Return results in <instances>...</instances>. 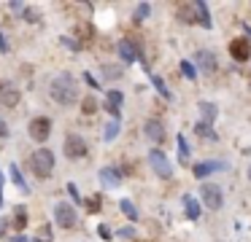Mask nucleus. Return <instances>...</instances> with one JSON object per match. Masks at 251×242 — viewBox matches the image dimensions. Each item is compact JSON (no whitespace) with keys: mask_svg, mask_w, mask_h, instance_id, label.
Masks as SVG:
<instances>
[{"mask_svg":"<svg viewBox=\"0 0 251 242\" xmlns=\"http://www.w3.org/2000/svg\"><path fill=\"white\" fill-rule=\"evenodd\" d=\"M51 100L57 105H76L78 100V81L73 78L71 73H60L54 81H51V89H49Z\"/></svg>","mask_w":251,"mask_h":242,"instance_id":"nucleus-1","label":"nucleus"},{"mask_svg":"<svg viewBox=\"0 0 251 242\" xmlns=\"http://www.w3.org/2000/svg\"><path fill=\"white\" fill-rule=\"evenodd\" d=\"M30 170H33L35 177L46 180V177L51 175V170H54V154H51L49 148H38L30 156Z\"/></svg>","mask_w":251,"mask_h":242,"instance_id":"nucleus-2","label":"nucleus"},{"mask_svg":"<svg viewBox=\"0 0 251 242\" xmlns=\"http://www.w3.org/2000/svg\"><path fill=\"white\" fill-rule=\"evenodd\" d=\"M200 197H202V204H205L208 210H219L224 204V194L216 183H205V186L200 188Z\"/></svg>","mask_w":251,"mask_h":242,"instance_id":"nucleus-3","label":"nucleus"},{"mask_svg":"<svg viewBox=\"0 0 251 242\" xmlns=\"http://www.w3.org/2000/svg\"><path fill=\"white\" fill-rule=\"evenodd\" d=\"M27 132H30V137H33L35 143H46V140H49V134H51V121L46 116H38V118H33V121H30Z\"/></svg>","mask_w":251,"mask_h":242,"instance_id":"nucleus-4","label":"nucleus"},{"mask_svg":"<svg viewBox=\"0 0 251 242\" xmlns=\"http://www.w3.org/2000/svg\"><path fill=\"white\" fill-rule=\"evenodd\" d=\"M54 220H57V226H62V229H73V226H76V220H78L73 204H68V202L57 204V207H54Z\"/></svg>","mask_w":251,"mask_h":242,"instance_id":"nucleus-5","label":"nucleus"},{"mask_svg":"<svg viewBox=\"0 0 251 242\" xmlns=\"http://www.w3.org/2000/svg\"><path fill=\"white\" fill-rule=\"evenodd\" d=\"M65 156L68 159H81V156H87V140L81 134L71 132L65 137Z\"/></svg>","mask_w":251,"mask_h":242,"instance_id":"nucleus-6","label":"nucleus"},{"mask_svg":"<svg viewBox=\"0 0 251 242\" xmlns=\"http://www.w3.org/2000/svg\"><path fill=\"white\" fill-rule=\"evenodd\" d=\"M19 100H22V91H19L11 81H0V105H6L14 110V108L19 105Z\"/></svg>","mask_w":251,"mask_h":242,"instance_id":"nucleus-7","label":"nucleus"},{"mask_svg":"<svg viewBox=\"0 0 251 242\" xmlns=\"http://www.w3.org/2000/svg\"><path fill=\"white\" fill-rule=\"evenodd\" d=\"M149 164H151V170L157 172L159 177H173V167H170V159L162 154V151H151V154H149Z\"/></svg>","mask_w":251,"mask_h":242,"instance_id":"nucleus-8","label":"nucleus"},{"mask_svg":"<svg viewBox=\"0 0 251 242\" xmlns=\"http://www.w3.org/2000/svg\"><path fill=\"white\" fill-rule=\"evenodd\" d=\"M116 51H119L122 62H135V57H141V59H143L141 46H138V43L132 41V38H122L119 46H116Z\"/></svg>","mask_w":251,"mask_h":242,"instance_id":"nucleus-9","label":"nucleus"},{"mask_svg":"<svg viewBox=\"0 0 251 242\" xmlns=\"http://www.w3.org/2000/svg\"><path fill=\"white\" fill-rule=\"evenodd\" d=\"M229 54H232L235 62H246L251 57V41L249 38H235V41H229Z\"/></svg>","mask_w":251,"mask_h":242,"instance_id":"nucleus-10","label":"nucleus"},{"mask_svg":"<svg viewBox=\"0 0 251 242\" xmlns=\"http://www.w3.org/2000/svg\"><path fill=\"white\" fill-rule=\"evenodd\" d=\"M143 134H146L151 143H162L165 140V124L159 121V118H149V121L143 124Z\"/></svg>","mask_w":251,"mask_h":242,"instance_id":"nucleus-11","label":"nucleus"},{"mask_svg":"<svg viewBox=\"0 0 251 242\" xmlns=\"http://www.w3.org/2000/svg\"><path fill=\"white\" fill-rule=\"evenodd\" d=\"M105 100H108V102H105V110L114 116V121H119V116H122V108L119 105L125 102V94H122L119 89H111L108 94H105Z\"/></svg>","mask_w":251,"mask_h":242,"instance_id":"nucleus-12","label":"nucleus"},{"mask_svg":"<svg viewBox=\"0 0 251 242\" xmlns=\"http://www.w3.org/2000/svg\"><path fill=\"white\" fill-rule=\"evenodd\" d=\"M195 59H197V65H200V70L202 73H216V54L213 51H205V48H200V51L195 54Z\"/></svg>","mask_w":251,"mask_h":242,"instance_id":"nucleus-13","label":"nucleus"},{"mask_svg":"<svg viewBox=\"0 0 251 242\" xmlns=\"http://www.w3.org/2000/svg\"><path fill=\"white\" fill-rule=\"evenodd\" d=\"M176 14H178V22H184V24H195L197 22V5L195 3H178L176 5Z\"/></svg>","mask_w":251,"mask_h":242,"instance_id":"nucleus-14","label":"nucleus"},{"mask_svg":"<svg viewBox=\"0 0 251 242\" xmlns=\"http://www.w3.org/2000/svg\"><path fill=\"white\" fill-rule=\"evenodd\" d=\"M222 161H197L195 167H192V172H195V177H208L211 172H216V170H222Z\"/></svg>","mask_w":251,"mask_h":242,"instance_id":"nucleus-15","label":"nucleus"},{"mask_svg":"<svg viewBox=\"0 0 251 242\" xmlns=\"http://www.w3.org/2000/svg\"><path fill=\"white\" fill-rule=\"evenodd\" d=\"M184 210H186V218H189V220L200 218V202H197L192 194H186V197H184Z\"/></svg>","mask_w":251,"mask_h":242,"instance_id":"nucleus-16","label":"nucleus"},{"mask_svg":"<svg viewBox=\"0 0 251 242\" xmlns=\"http://www.w3.org/2000/svg\"><path fill=\"white\" fill-rule=\"evenodd\" d=\"M197 24H202L205 30H211V11H208V3H202V0H197Z\"/></svg>","mask_w":251,"mask_h":242,"instance_id":"nucleus-17","label":"nucleus"},{"mask_svg":"<svg viewBox=\"0 0 251 242\" xmlns=\"http://www.w3.org/2000/svg\"><path fill=\"white\" fill-rule=\"evenodd\" d=\"M200 116H202V121H205V124H213V121H216V116H219V108L213 105V102H200Z\"/></svg>","mask_w":251,"mask_h":242,"instance_id":"nucleus-18","label":"nucleus"},{"mask_svg":"<svg viewBox=\"0 0 251 242\" xmlns=\"http://www.w3.org/2000/svg\"><path fill=\"white\" fill-rule=\"evenodd\" d=\"M11 220H14V229L22 231L25 226H27V210H25L22 204H17V207H14V218Z\"/></svg>","mask_w":251,"mask_h":242,"instance_id":"nucleus-19","label":"nucleus"},{"mask_svg":"<svg viewBox=\"0 0 251 242\" xmlns=\"http://www.w3.org/2000/svg\"><path fill=\"white\" fill-rule=\"evenodd\" d=\"M100 180L108 183V186H116V183H119V170H116V167H103V170H100Z\"/></svg>","mask_w":251,"mask_h":242,"instance_id":"nucleus-20","label":"nucleus"},{"mask_svg":"<svg viewBox=\"0 0 251 242\" xmlns=\"http://www.w3.org/2000/svg\"><path fill=\"white\" fill-rule=\"evenodd\" d=\"M195 129H197V134H200V137H208V140H219V134L213 132V129H211V124H205V121H197V124H195Z\"/></svg>","mask_w":251,"mask_h":242,"instance_id":"nucleus-21","label":"nucleus"},{"mask_svg":"<svg viewBox=\"0 0 251 242\" xmlns=\"http://www.w3.org/2000/svg\"><path fill=\"white\" fill-rule=\"evenodd\" d=\"M119 210H122V213H125L130 220H138V210H135V204H132L130 199H122V202H119Z\"/></svg>","mask_w":251,"mask_h":242,"instance_id":"nucleus-22","label":"nucleus"},{"mask_svg":"<svg viewBox=\"0 0 251 242\" xmlns=\"http://www.w3.org/2000/svg\"><path fill=\"white\" fill-rule=\"evenodd\" d=\"M8 170H11V172H8V175H11V180L17 183V186L22 188V191H27V180H25V177H22V172H19V167H17V164H11V167H8Z\"/></svg>","mask_w":251,"mask_h":242,"instance_id":"nucleus-23","label":"nucleus"},{"mask_svg":"<svg viewBox=\"0 0 251 242\" xmlns=\"http://www.w3.org/2000/svg\"><path fill=\"white\" fill-rule=\"evenodd\" d=\"M151 84H154V89H157L159 94L165 97V100H173V94H170V89H168V86H165V81L159 78V75H151Z\"/></svg>","mask_w":251,"mask_h":242,"instance_id":"nucleus-24","label":"nucleus"},{"mask_svg":"<svg viewBox=\"0 0 251 242\" xmlns=\"http://www.w3.org/2000/svg\"><path fill=\"white\" fill-rule=\"evenodd\" d=\"M76 35H78V38H84V41H92V35H95L92 24H87V22H81V24H76Z\"/></svg>","mask_w":251,"mask_h":242,"instance_id":"nucleus-25","label":"nucleus"},{"mask_svg":"<svg viewBox=\"0 0 251 242\" xmlns=\"http://www.w3.org/2000/svg\"><path fill=\"white\" fill-rule=\"evenodd\" d=\"M149 14H151V5H149V3H138V5H135V14H132V19H135V22H143Z\"/></svg>","mask_w":251,"mask_h":242,"instance_id":"nucleus-26","label":"nucleus"},{"mask_svg":"<svg viewBox=\"0 0 251 242\" xmlns=\"http://www.w3.org/2000/svg\"><path fill=\"white\" fill-rule=\"evenodd\" d=\"M81 110L87 113V116H92V113L98 110V100H95V97H84V100H81Z\"/></svg>","mask_w":251,"mask_h":242,"instance_id":"nucleus-27","label":"nucleus"},{"mask_svg":"<svg viewBox=\"0 0 251 242\" xmlns=\"http://www.w3.org/2000/svg\"><path fill=\"white\" fill-rule=\"evenodd\" d=\"M181 73H184L189 81H195V78H197V70H195V65H192L189 59H184V62H181Z\"/></svg>","mask_w":251,"mask_h":242,"instance_id":"nucleus-28","label":"nucleus"},{"mask_svg":"<svg viewBox=\"0 0 251 242\" xmlns=\"http://www.w3.org/2000/svg\"><path fill=\"white\" fill-rule=\"evenodd\" d=\"M119 134V121H108L105 124V140H114Z\"/></svg>","mask_w":251,"mask_h":242,"instance_id":"nucleus-29","label":"nucleus"},{"mask_svg":"<svg viewBox=\"0 0 251 242\" xmlns=\"http://www.w3.org/2000/svg\"><path fill=\"white\" fill-rule=\"evenodd\" d=\"M178 154H181V161H186V156H189V143H186L184 134H178Z\"/></svg>","mask_w":251,"mask_h":242,"instance_id":"nucleus-30","label":"nucleus"},{"mask_svg":"<svg viewBox=\"0 0 251 242\" xmlns=\"http://www.w3.org/2000/svg\"><path fill=\"white\" fill-rule=\"evenodd\" d=\"M100 207H103V202H100V197H92V199H87V210H89V213H100Z\"/></svg>","mask_w":251,"mask_h":242,"instance_id":"nucleus-31","label":"nucleus"},{"mask_svg":"<svg viewBox=\"0 0 251 242\" xmlns=\"http://www.w3.org/2000/svg\"><path fill=\"white\" fill-rule=\"evenodd\" d=\"M103 75H108V78H116V75H122V67H111V65H105V67H103Z\"/></svg>","mask_w":251,"mask_h":242,"instance_id":"nucleus-32","label":"nucleus"},{"mask_svg":"<svg viewBox=\"0 0 251 242\" xmlns=\"http://www.w3.org/2000/svg\"><path fill=\"white\" fill-rule=\"evenodd\" d=\"M62 46H68V48H73V51H78V48H81L84 43H76L73 38H62Z\"/></svg>","mask_w":251,"mask_h":242,"instance_id":"nucleus-33","label":"nucleus"},{"mask_svg":"<svg viewBox=\"0 0 251 242\" xmlns=\"http://www.w3.org/2000/svg\"><path fill=\"white\" fill-rule=\"evenodd\" d=\"M98 234L103 237V240H111V229H108L105 223H100V226H98Z\"/></svg>","mask_w":251,"mask_h":242,"instance_id":"nucleus-34","label":"nucleus"},{"mask_svg":"<svg viewBox=\"0 0 251 242\" xmlns=\"http://www.w3.org/2000/svg\"><path fill=\"white\" fill-rule=\"evenodd\" d=\"M68 191H71V197L76 199V202H81V194H78V188H76V183H68Z\"/></svg>","mask_w":251,"mask_h":242,"instance_id":"nucleus-35","label":"nucleus"},{"mask_svg":"<svg viewBox=\"0 0 251 242\" xmlns=\"http://www.w3.org/2000/svg\"><path fill=\"white\" fill-rule=\"evenodd\" d=\"M122 237H125V240H132V237H135V229H132V226H127V229H122L119 231Z\"/></svg>","mask_w":251,"mask_h":242,"instance_id":"nucleus-36","label":"nucleus"},{"mask_svg":"<svg viewBox=\"0 0 251 242\" xmlns=\"http://www.w3.org/2000/svg\"><path fill=\"white\" fill-rule=\"evenodd\" d=\"M84 81H87V84L92 86V89H98V86H100L98 81H95V75H92V73H84Z\"/></svg>","mask_w":251,"mask_h":242,"instance_id":"nucleus-37","label":"nucleus"},{"mask_svg":"<svg viewBox=\"0 0 251 242\" xmlns=\"http://www.w3.org/2000/svg\"><path fill=\"white\" fill-rule=\"evenodd\" d=\"M8 8H11V11H17V14H25V11H27V8H25V3H11Z\"/></svg>","mask_w":251,"mask_h":242,"instance_id":"nucleus-38","label":"nucleus"},{"mask_svg":"<svg viewBox=\"0 0 251 242\" xmlns=\"http://www.w3.org/2000/svg\"><path fill=\"white\" fill-rule=\"evenodd\" d=\"M25 22H30V24H33V22H38V14H33V11H25Z\"/></svg>","mask_w":251,"mask_h":242,"instance_id":"nucleus-39","label":"nucleus"},{"mask_svg":"<svg viewBox=\"0 0 251 242\" xmlns=\"http://www.w3.org/2000/svg\"><path fill=\"white\" fill-rule=\"evenodd\" d=\"M0 51H8V41H6V35L0 32Z\"/></svg>","mask_w":251,"mask_h":242,"instance_id":"nucleus-40","label":"nucleus"},{"mask_svg":"<svg viewBox=\"0 0 251 242\" xmlns=\"http://www.w3.org/2000/svg\"><path fill=\"white\" fill-rule=\"evenodd\" d=\"M6 229H8V220H0V234L6 237Z\"/></svg>","mask_w":251,"mask_h":242,"instance_id":"nucleus-41","label":"nucleus"},{"mask_svg":"<svg viewBox=\"0 0 251 242\" xmlns=\"http://www.w3.org/2000/svg\"><path fill=\"white\" fill-rule=\"evenodd\" d=\"M11 242H27V237H25V234H17V237H11Z\"/></svg>","mask_w":251,"mask_h":242,"instance_id":"nucleus-42","label":"nucleus"},{"mask_svg":"<svg viewBox=\"0 0 251 242\" xmlns=\"http://www.w3.org/2000/svg\"><path fill=\"white\" fill-rule=\"evenodd\" d=\"M6 134H8V129H6V124L0 121V137H6Z\"/></svg>","mask_w":251,"mask_h":242,"instance_id":"nucleus-43","label":"nucleus"},{"mask_svg":"<svg viewBox=\"0 0 251 242\" xmlns=\"http://www.w3.org/2000/svg\"><path fill=\"white\" fill-rule=\"evenodd\" d=\"M249 180H251V167H249Z\"/></svg>","mask_w":251,"mask_h":242,"instance_id":"nucleus-44","label":"nucleus"},{"mask_svg":"<svg viewBox=\"0 0 251 242\" xmlns=\"http://www.w3.org/2000/svg\"><path fill=\"white\" fill-rule=\"evenodd\" d=\"M249 38H251V27H249Z\"/></svg>","mask_w":251,"mask_h":242,"instance_id":"nucleus-45","label":"nucleus"},{"mask_svg":"<svg viewBox=\"0 0 251 242\" xmlns=\"http://www.w3.org/2000/svg\"><path fill=\"white\" fill-rule=\"evenodd\" d=\"M33 242H44V240H33Z\"/></svg>","mask_w":251,"mask_h":242,"instance_id":"nucleus-46","label":"nucleus"}]
</instances>
